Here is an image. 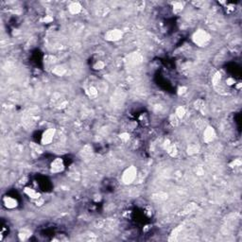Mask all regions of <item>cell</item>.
I'll use <instances>...</instances> for the list:
<instances>
[{
	"instance_id": "9c48e42d",
	"label": "cell",
	"mask_w": 242,
	"mask_h": 242,
	"mask_svg": "<svg viewBox=\"0 0 242 242\" xmlns=\"http://www.w3.org/2000/svg\"><path fill=\"white\" fill-rule=\"evenodd\" d=\"M68 11L72 14H78L81 11V6L78 2H73L68 6Z\"/></svg>"
},
{
	"instance_id": "7c38bea8",
	"label": "cell",
	"mask_w": 242,
	"mask_h": 242,
	"mask_svg": "<svg viewBox=\"0 0 242 242\" xmlns=\"http://www.w3.org/2000/svg\"><path fill=\"white\" fill-rule=\"evenodd\" d=\"M166 151H167V153H169L172 157L176 156L177 152H178V151H177V148H176V147L174 145H169V146H167Z\"/></svg>"
},
{
	"instance_id": "5bb4252c",
	"label": "cell",
	"mask_w": 242,
	"mask_h": 242,
	"mask_svg": "<svg viewBox=\"0 0 242 242\" xmlns=\"http://www.w3.org/2000/svg\"><path fill=\"white\" fill-rule=\"evenodd\" d=\"M87 94L89 95V97L91 98H95L98 96V90L94 87V86H91L87 89Z\"/></svg>"
},
{
	"instance_id": "8992f818",
	"label": "cell",
	"mask_w": 242,
	"mask_h": 242,
	"mask_svg": "<svg viewBox=\"0 0 242 242\" xmlns=\"http://www.w3.org/2000/svg\"><path fill=\"white\" fill-rule=\"evenodd\" d=\"M64 169V164L61 158H56L50 165V170L52 173H60Z\"/></svg>"
},
{
	"instance_id": "8fae6325",
	"label": "cell",
	"mask_w": 242,
	"mask_h": 242,
	"mask_svg": "<svg viewBox=\"0 0 242 242\" xmlns=\"http://www.w3.org/2000/svg\"><path fill=\"white\" fill-rule=\"evenodd\" d=\"M178 118H183V116H184V115H185V110H184V108L183 107H182V106H179L178 108L176 109V111H175V114H174Z\"/></svg>"
},
{
	"instance_id": "5b68a950",
	"label": "cell",
	"mask_w": 242,
	"mask_h": 242,
	"mask_svg": "<svg viewBox=\"0 0 242 242\" xmlns=\"http://www.w3.org/2000/svg\"><path fill=\"white\" fill-rule=\"evenodd\" d=\"M215 137H216V132L213 127L207 126L204 129V131H203V141L204 142L209 144L215 139Z\"/></svg>"
},
{
	"instance_id": "277c9868",
	"label": "cell",
	"mask_w": 242,
	"mask_h": 242,
	"mask_svg": "<svg viewBox=\"0 0 242 242\" xmlns=\"http://www.w3.org/2000/svg\"><path fill=\"white\" fill-rule=\"evenodd\" d=\"M55 129H48L46 131H44L42 134L41 137V144L42 145H48L53 141V138L55 136Z\"/></svg>"
},
{
	"instance_id": "2e32d148",
	"label": "cell",
	"mask_w": 242,
	"mask_h": 242,
	"mask_svg": "<svg viewBox=\"0 0 242 242\" xmlns=\"http://www.w3.org/2000/svg\"><path fill=\"white\" fill-rule=\"evenodd\" d=\"M178 117H177L175 115H172L171 116H170V123L173 125V126H177V124H178Z\"/></svg>"
},
{
	"instance_id": "7a4b0ae2",
	"label": "cell",
	"mask_w": 242,
	"mask_h": 242,
	"mask_svg": "<svg viewBox=\"0 0 242 242\" xmlns=\"http://www.w3.org/2000/svg\"><path fill=\"white\" fill-rule=\"evenodd\" d=\"M137 176V169L134 165L129 166L122 174V182L125 184H131L134 182Z\"/></svg>"
},
{
	"instance_id": "ba28073f",
	"label": "cell",
	"mask_w": 242,
	"mask_h": 242,
	"mask_svg": "<svg viewBox=\"0 0 242 242\" xmlns=\"http://www.w3.org/2000/svg\"><path fill=\"white\" fill-rule=\"evenodd\" d=\"M24 192L27 197H30V199H33V200H38L41 197V194L38 191H36L35 189L30 188V187H26Z\"/></svg>"
},
{
	"instance_id": "3957f363",
	"label": "cell",
	"mask_w": 242,
	"mask_h": 242,
	"mask_svg": "<svg viewBox=\"0 0 242 242\" xmlns=\"http://www.w3.org/2000/svg\"><path fill=\"white\" fill-rule=\"evenodd\" d=\"M123 37V32L118 29H114L110 30L105 33V39L109 42H116L122 39Z\"/></svg>"
},
{
	"instance_id": "30bf717a",
	"label": "cell",
	"mask_w": 242,
	"mask_h": 242,
	"mask_svg": "<svg viewBox=\"0 0 242 242\" xmlns=\"http://www.w3.org/2000/svg\"><path fill=\"white\" fill-rule=\"evenodd\" d=\"M183 5H184V3H183V2H174L173 3V12L175 13H178V12H182L183 9Z\"/></svg>"
},
{
	"instance_id": "e0dca14e",
	"label": "cell",
	"mask_w": 242,
	"mask_h": 242,
	"mask_svg": "<svg viewBox=\"0 0 242 242\" xmlns=\"http://www.w3.org/2000/svg\"><path fill=\"white\" fill-rule=\"evenodd\" d=\"M129 137H130V135L127 133H121V135H120V138L123 139V140H128Z\"/></svg>"
},
{
	"instance_id": "4fadbf2b",
	"label": "cell",
	"mask_w": 242,
	"mask_h": 242,
	"mask_svg": "<svg viewBox=\"0 0 242 242\" xmlns=\"http://www.w3.org/2000/svg\"><path fill=\"white\" fill-rule=\"evenodd\" d=\"M53 73L55 74V75H57V76H62L63 74L66 73V69H64L62 66H57V67L54 68Z\"/></svg>"
},
{
	"instance_id": "ac0fdd59",
	"label": "cell",
	"mask_w": 242,
	"mask_h": 242,
	"mask_svg": "<svg viewBox=\"0 0 242 242\" xmlns=\"http://www.w3.org/2000/svg\"><path fill=\"white\" fill-rule=\"evenodd\" d=\"M185 89H187L185 87H182V88H180V89H179V91H180L179 93H180V94H181V93H182V94H183V93L185 92V91H184Z\"/></svg>"
},
{
	"instance_id": "6da1fadb",
	"label": "cell",
	"mask_w": 242,
	"mask_h": 242,
	"mask_svg": "<svg viewBox=\"0 0 242 242\" xmlns=\"http://www.w3.org/2000/svg\"><path fill=\"white\" fill-rule=\"evenodd\" d=\"M192 41L195 44H197L198 46H206L210 41H211V36L210 34L203 30H198L197 31H195L194 34L192 35Z\"/></svg>"
},
{
	"instance_id": "9a60e30c",
	"label": "cell",
	"mask_w": 242,
	"mask_h": 242,
	"mask_svg": "<svg viewBox=\"0 0 242 242\" xmlns=\"http://www.w3.org/2000/svg\"><path fill=\"white\" fill-rule=\"evenodd\" d=\"M104 66H105L104 62H100V61L97 62L94 64V68L97 69V70H101V69H103Z\"/></svg>"
},
{
	"instance_id": "52a82bcc",
	"label": "cell",
	"mask_w": 242,
	"mask_h": 242,
	"mask_svg": "<svg viewBox=\"0 0 242 242\" xmlns=\"http://www.w3.org/2000/svg\"><path fill=\"white\" fill-rule=\"evenodd\" d=\"M4 206L7 209H14L18 206V201L15 198L12 196H5L2 200Z\"/></svg>"
}]
</instances>
